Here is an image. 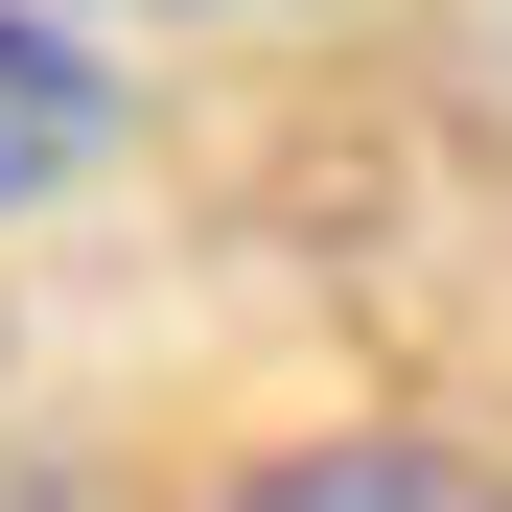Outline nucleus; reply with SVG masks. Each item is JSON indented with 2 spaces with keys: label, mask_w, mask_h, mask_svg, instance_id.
Masks as SVG:
<instances>
[{
  "label": "nucleus",
  "mask_w": 512,
  "mask_h": 512,
  "mask_svg": "<svg viewBox=\"0 0 512 512\" xmlns=\"http://www.w3.org/2000/svg\"><path fill=\"white\" fill-rule=\"evenodd\" d=\"M210 512H512V466L443 419H326V443H256Z\"/></svg>",
  "instance_id": "1"
},
{
  "label": "nucleus",
  "mask_w": 512,
  "mask_h": 512,
  "mask_svg": "<svg viewBox=\"0 0 512 512\" xmlns=\"http://www.w3.org/2000/svg\"><path fill=\"white\" fill-rule=\"evenodd\" d=\"M94 140H117V70L70 47L47 0H0V210H47V187H70Z\"/></svg>",
  "instance_id": "2"
}]
</instances>
